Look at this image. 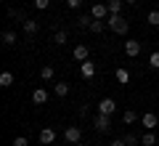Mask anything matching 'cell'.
Listing matches in <instances>:
<instances>
[{
  "mask_svg": "<svg viewBox=\"0 0 159 146\" xmlns=\"http://www.w3.org/2000/svg\"><path fill=\"white\" fill-rule=\"evenodd\" d=\"M106 24H109V29L117 32V35H127V29H130V24L122 19V13H111V16L106 19Z\"/></svg>",
  "mask_w": 159,
  "mask_h": 146,
  "instance_id": "1",
  "label": "cell"
},
{
  "mask_svg": "<svg viewBox=\"0 0 159 146\" xmlns=\"http://www.w3.org/2000/svg\"><path fill=\"white\" fill-rule=\"evenodd\" d=\"M93 128H96L98 133H109V130H111V117L98 112V114H96V120H93Z\"/></svg>",
  "mask_w": 159,
  "mask_h": 146,
  "instance_id": "2",
  "label": "cell"
},
{
  "mask_svg": "<svg viewBox=\"0 0 159 146\" xmlns=\"http://www.w3.org/2000/svg\"><path fill=\"white\" fill-rule=\"evenodd\" d=\"M64 138H66V144H80V141H82V128L69 125V128L64 130Z\"/></svg>",
  "mask_w": 159,
  "mask_h": 146,
  "instance_id": "3",
  "label": "cell"
},
{
  "mask_svg": "<svg viewBox=\"0 0 159 146\" xmlns=\"http://www.w3.org/2000/svg\"><path fill=\"white\" fill-rule=\"evenodd\" d=\"M90 16H93V19H103V21H106V19L111 16V11H109L106 3H96V6L90 8Z\"/></svg>",
  "mask_w": 159,
  "mask_h": 146,
  "instance_id": "4",
  "label": "cell"
},
{
  "mask_svg": "<svg viewBox=\"0 0 159 146\" xmlns=\"http://www.w3.org/2000/svg\"><path fill=\"white\" fill-rule=\"evenodd\" d=\"M98 112L111 117V114L117 112V101H114V98H101V101H98Z\"/></svg>",
  "mask_w": 159,
  "mask_h": 146,
  "instance_id": "5",
  "label": "cell"
},
{
  "mask_svg": "<svg viewBox=\"0 0 159 146\" xmlns=\"http://www.w3.org/2000/svg\"><path fill=\"white\" fill-rule=\"evenodd\" d=\"M72 56H74V61H80V64H82V61H88V59H90V51H88V45H82V43H80V45H74Z\"/></svg>",
  "mask_w": 159,
  "mask_h": 146,
  "instance_id": "6",
  "label": "cell"
},
{
  "mask_svg": "<svg viewBox=\"0 0 159 146\" xmlns=\"http://www.w3.org/2000/svg\"><path fill=\"white\" fill-rule=\"evenodd\" d=\"M37 138H40V144H43V146H51L53 141H56V130H53V128H43Z\"/></svg>",
  "mask_w": 159,
  "mask_h": 146,
  "instance_id": "7",
  "label": "cell"
},
{
  "mask_svg": "<svg viewBox=\"0 0 159 146\" xmlns=\"http://www.w3.org/2000/svg\"><path fill=\"white\" fill-rule=\"evenodd\" d=\"M80 74H82V77H85V80L96 77V64H93L90 59H88V61H82V64H80Z\"/></svg>",
  "mask_w": 159,
  "mask_h": 146,
  "instance_id": "8",
  "label": "cell"
},
{
  "mask_svg": "<svg viewBox=\"0 0 159 146\" xmlns=\"http://www.w3.org/2000/svg\"><path fill=\"white\" fill-rule=\"evenodd\" d=\"M32 101L37 104V106H43V104L48 101V90H45V88H34V90H32Z\"/></svg>",
  "mask_w": 159,
  "mask_h": 146,
  "instance_id": "9",
  "label": "cell"
},
{
  "mask_svg": "<svg viewBox=\"0 0 159 146\" xmlns=\"http://www.w3.org/2000/svg\"><path fill=\"white\" fill-rule=\"evenodd\" d=\"M125 53L127 56H138V53H141V43H138V40H125Z\"/></svg>",
  "mask_w": 159,
  "mask_h": 146,
  "instance_id": "10",
  "label": "cell"
},
{
  "mask_svg": "<svg viewBox=\"0 0 159 146\" xmlns=\"http://www.w3.org/2000/svg\"><path fill=\"white\" fill-rule=\"evenodd\" d=\"M0 40H3V45H6V48H13V45L19 43V37H16V32H13V29H6Z\"/></svg>",
  "mask_w": 159,
  "mask_h": 146,
  "instance_id": "11",
  "label": "cell"
},
{
  "mask_svg": "<svg viewBox=\"0 0 159 146\" xmlns=\"http://www.w3.org/2000/svg\"><path fill=\"white\" fill-rule=\"evenodd\" d=\"M141 122H143V128H148V130H151V128H157V125H159V117H157L154 112H146V114L141 117Z\"/></svg>",
  "mask_w": 159,
  "mask_h": 146,
  "instance_id": "12",
  "label": "cell"
},
{
  "mask_svg": "<svg viewBox=\"0 0 159 146\" xmlns=\"http://www.w3.org/2000/svg\"><path fill=\"white\" fill-rule=\"evenodd\" d=\"M21 27H24V32H27V35H37V32H40V21H34V19L21 21Z\"/></svg>",
  "mask_w": 159,
  "mask_h": 146,
  "instance_id": "13",
  "label": "cell"
},
{
  "mask_svg": "<svg viewBox=\"0 0 159 146\" xmlns=\"http://www.w3.org/2000/svg\"><path fill=\"white\" fill-rule=\"evenodd\" d=\"M114 77H117V82H119V85H127V82H130V72H127L125 67H119L117 72H114Z\"/></svg>",
  "mask_w": 159,
  "mask_h": 146,
  "instance_id": "14",
  "label": "cell"
},
{
  "mask_svg": "<svg viewBox=\"0 0 159 146\" xmlns=\"http://www.w3.org/2000/svg\"><path fill=\"white\" fill-rule=\"evenodd\" d=\"M106 27H109V24L103 21V19H93V24H90V32H93V35H101Z\"/></svg>",
  "mask_w": 159,
  "mask_h": 146,
  "instance_id": "15",
  "label": "cell"
},
{
  "mask_svg": "<svg viewBox=\"0 0 159 146\" xmlns=\"http://www.w3.org/2000/svg\"><path fill=\"white\" fill-rule=\"evenodd\" d=\"M13 80H16V77H13V72H3V74H0V88H11Z\"/></svg>",
  "mask_w": 159,
  "mask_h": 146,
  "instance_id": "16",
  "label": "cell"
},
{
  "mask_svg": "<svg viewBox=\"0 0 159 146\" xmlns=\"http://www.w3.org/2000/svg\"><path fill=\"white\" fill-rule=\"evenodd\" d=\"M53 93H56L58 98H64V96H69V85L66 82H56L53 85Z\"/></svg>",
  "mask_w": 159,
  "mask_h": 146,
  "instance_id": "17",
  "label": "cell"
},
{
  "mask_svg": "<svg viewBox=\"0 0 159 146\" xmlns=\"http://www.w3.org/2000/svg\"><path fill=\"white\" fill-rule=\"evenodd\" d=\"M135 120H138V114L133 112V109H125V112H122V122H125V125H133Z\"/></svg>",
  "mask_w": 159,
  "mask_h": 146,
  "instance_id": "18",
  "label": "cell"
},
{
  "mask_svg": "<svg viewBox=\"0 0 159 146\" xmlns=\"http://www.w3.org/2000/svg\"><path fill=\"white\" fill-rule=\"evenodd\" d=\"M141 144H143V146H154V144H157V135L148 130V133H143V135H141Z\"/></svg>",
  "mask_w": 159,
  "mask_h": 146,
  "instance_id": "19",
  "label": "cell"
},
{
  "mask_svg": "<svg viewBox=\"0 0 159 146\" xmlns=\"http://www.w3.org/2000/svg\"><path fill=\"white\" fill-rule=\"evenodd\" d=\"M8 19H16V21H27V16H24L19 8H8Z\"/></svg>",
  "mask_w": 159,
  "mask_h": 146,
  "instance_id": "20",
  "label": "cell"
},
{
  "mask_svg": "<svg viewBox=\"0 0 159 146\" xmlns=\"http://www.w3.org/2000/svg\"><path fill=\"white\" fill-rule=\"evenodd\" d=\"M53 74H56V72H53V67H43V69H40V77L45 80V82H51Z\"/></svg>",
  "mask_w": 159,
  "mask_h": 146,
  "instance_id": "21",
  "label": "cell"
},
{
  "mask_svg": "<svg viewBox=\"0 0 159 146\" xmlns=\"http://www.w3.org/2000/svg\"><path fill=\"white\" fill-rule=\"evenodd\" d=\"M90 24H93V16H80L77 19V27L80 29H90Z\"/></svg>",
  "mask_w": 159,
  "mask_h": 146,
  "instance_id": "22",
  "label": "cell"
},
{
  "mask_svg": "<svg viewBox=\"0 0 159 146\" xmlns=\"http://www.w3.org/2000/svg\"><path fill=\"white\" fill-rule=\"evenodd\" d=\"M122 3H125V0H109L106 6H109V11H111V13H119V11H122Z\"/></svg>",
  "mask_w": 159,
  "mask_h": 146,
  "instance_id": "23",
  "label": "cell"
},
{
  "mask_svg": "<svg viewBox=\"0 0 159 146\" xmlns=\"http://www.w3.org/2000/svg\"><path fill=\"white\" fill-rule=\"evenodd\" d=\"M53 43H58V45L66 43V29H56V35H53Z\"/></svg>",
  "mask_w": 159,
  "mask_h": 146,
  "instance_id": "24",
  "label": "cell"
},
{
  "mask_svg": "<svg viewBox=\"0 0 159 146\" xmlns=\"http://www.w3.org/2000/svg\"><path fill=\"white\" fill-rule=\"evenodd\" d=\"M146 21L151 24V27H159V11H151V13L146 16Z\"/></svg>",
  "mask_w": 159,
  "mask_h": 146,
  "instance_id": "25",
  "label": "cell"
},
{
  "mask_svg": "<svg viewBox=\"0 0 159 146\" xmlns=\"http://www.w3.org/2000/svg\"><path fill=\"white\" fill-rule=\"evenodd\" d=\"M148 67H151V69H159V51H154L151 56H148Z\"/></svg>",
  "mask_w": 159,
  "mask_h": 146,
  "instance_id": "26",
  "label": "cell"
},
{
  "mask_svg": "<svg viewBox=\"0 0 159 146\" xmlns=\"http://www.w3.org/2000/svg\"><path fill=\"white\" fill-rule=\"evenodd\" d=\"M34 3V8H37V11H45L48 6H51V0H32Z\"/></svg>",
  "mask_w": 159,
  "mask_h": 146,
  "instance_id": "27",
  "label": "cell"
},
{
  "mask_svg": "<svg viewBox=\"0 0 159 146\" xmlns=\"http://www.w3.org/2000/svg\"><path fill=\"white\" fill-rule=\"evenodd\" d=\"M125 141H127V146H138V144H141V138H138L135 133H130V135H125Z\"/></svg>",
  "mask_w": 159,
  "mask_h": 146,
  "instance_id": "28",
  "label": "cell"
},
{
  "mask_svg": "<svg viewBox=\"0 0 159 146\" xmlns=\"http://www.w3.org/2000/svg\"><path fill=\"white\" fill-rule=\"evenodd\" d=\"M13 146H29V141L24 138V135H16V138H13Z\"/></svg>",
  "mask_w": 159,
  "mask_h": 146,
  "instance_id": "29",
  "label": "cell"
},
{
  "mask_svg": "<svg viewBox=\"0 0 159 146\" xmlns=\"http://www.w3.org/2000/svg\"><path fill=\"white\" fill-rule=\"evenodd\" d=\"M109 146H127V141H125V138H114Z\"/></svg>",
  "mask_w": 159,
  "mask_h": 146,
  "instance_id": "30",
  "label": "cell"
},
{
  "mask_svg": "<svg viewBox=\"0 0 159 146\" xmlns=\"http://www.w3.org/2000/svg\"><path fill=\"white\" fill-rule=\"evenodd\" d=\"M66 6L69 8H80V6H82V0H66Z\"/></svg>",
  "mask_w": 159,
  "mask_h": 146,
  "instance_id": "31",
  "label": "cell"
},
{
  "mask_svg": "<svg viewBox=\"0 0 159 146\" xmlns=\"http://www.w3.org/2000/svg\"><path fill=\"white\" fill-rule=\"evenodd\" d=\"M125 3H127V6H135V3H138V0H125Z\"/></svg>",
  "mask_w": 159,
  "mask_h": 146,
  "instance_id": "32",
  "label": "cell"
},
{
  "mask_svg": "<svg viewBox=\"0 0 159 146\" xmlns=\"http://www.w3.org/2000/svg\"><path fill=\"white\" fill-rule=\"evenodd\" d=\"M74 146H85V144H82V141H80V144H74Z\"/></svg>",
  "mask_w": 159,
  "mask_h": 146,
  "instance_id": "33",
  "label": "cell"
},
{
  "mask_svg": "<svg viewBox=\"0 0 159 146\" xmlns=\"http://www.w3.org/2000/svg\"><path fill=\"white\" fill-rule=\"evenodd\" d=\"M157 51H159V40H157Z\"/></svg>",
  "mask_w": 159,
  "mask_h": 146,
  "instance_id": "34",
  "label": "cell"
}]
</instances>
